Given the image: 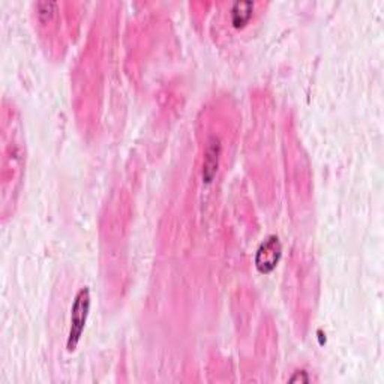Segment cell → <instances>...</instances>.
<instances>
[{"label": "cell", "mask_w": 384, "mask_h": 384, "mask_svg": "<svg viewBox=\"0 0 384 384\" xmlns=\"http://www.w3.org/2000/svg\"><path fill=\"white\" fill-rule=\"evenodd\" d=\"M36 8H38V17H39V20H41V23H47L54 15L56 3H53V2H41V3L36 5Z\"/></svg>", "instance_id": "5"}, {"label": "cell", "mask_w": 384, "mask_h": 384, "mask_svg": "<svg viewBox=\"0 0 384 384\" xmlns=\"http://www.w3.org/2000/svg\"><path fill=\"white\" fill-rule=\"evenodd\" d=\"M89 309H90V291L87 287H84L77 293L73 308H71V327H69L68 342H66V347L69 351L75 350L80 339H82L87 316H89Z\"/></svg>", "instance_id": "1"}, {"label": "cell", "mask_w": 384, "mask_h": 384, "mask_svg": "<svg viewBox=\"0 0 384 384\" xmlns=\"http://www.w3.org/2000/svg\"><path fill=\"white\" fill-rule=\"evenodd\" d=\"M254 3L252 2H236L231 8V23L235 27H244L252 17Z\"/></svg>", "instance_id": "4"}, {"label": "cell", "mask_w": 384, "mask_h": 384, "mask_svg": "<svg viewBox=\"0 0 384 384\" xmlns=\"http://www.w3.org/2000/svg\"><path fill=\"white\" fill-rule=\"evenodd\" d=\"M219 155H221L219 138L210 137L207 141V147L205 152V161H203V179L206 184H210L216 175L218 164H219Z\"/></svg>", "instance_id": "3"}, {"label": "cell", "mask_w": 384, "mask_h": 384, "mask_svg": "<svg viewBox=\"0 0 384 384\" xmlns=\"http://www.w3.org/2000/svg\"><path fill=\"white\" fill-rule=\"evenodd\" d=\"M282 254V246L278 236H269L256 254V266L261 274H270L276 267Z\"/></svg>", "instance_id": "2"}]
</instances>
